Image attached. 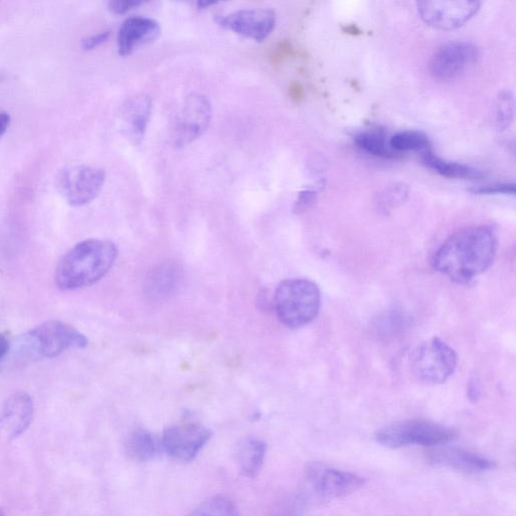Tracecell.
Segmentation results:
<instances>
[{"label":"cell","instance_id":"cell-5","mask_svg":"<svg viewBox=\"0 0 516 516\" xmlns=\"http://www.w3.org/2000/svg\"><path fill=\"white\" fill-rule=\"evenodd\" d=\"M88 339L74 327L48 321L28 332L21 340L22 351L33 358H54L70 349H82Z\"/></svg>","mask_w":516,"mask_h":516},{"label":"cell","instance_id":"cell-15","mask_svg":"<svg viewBox=\"0 0 516 516\" xmlns=\"http://www.w3.org/2000/svg\"><path fill=\"white\" fill-rule=\"evenodd\" d=\"M428 461L466 474H483L493 470L496 464L477 453L459 448H437L430 451Z\"/></svg>","mask_w":516,"mask_h":516},{"label":"cell","instance_id":"cell-11","mask_svg":"<svg viewBox=\"0 0 516 516\" xmlns=\"http://www.w3.org/2000/svg\"><path fill=\"white\" fill-rule=\"evenodd\" d=\"M212 437V432L200 424H183L165 430L161 444L170 457L181 462L194 460Z\"/></svg>","mask_w":516,"mask_h":516},{"label":"cell","instance_id":"cell-27","mask_svg":"<svg viewBox=\"0 0 516 516\" xmlns=\"http://www.w3.org/2000/svg\"><path fill=\"white\" fill-rule=\"evenodd\" d=\"M475 195L491 196V195H515V184L513 183H494L475 187L470 190Z\"/></svg>","mask_w":516,"mask_h":516},{"label":"cell","instance_id":"cell-4","mask_svg":"<svg viewBox=\"0 0 516 516\" xmlns=\"http://www.w3.org/2000/svg\"><path fill=\"white\" fill-rule=\"evenodd\" d=\"M457 433L437 423L410 420L383 427L376 435L377 443L387 448H404L410 446L439 447L453 442Z\"/></svg>","mask_w":516,"mask_h":516},{"label":"cell","instance_id":"cell-21","mask_svg":"<svg viewBox=\"0 0 516 516\" xmlns=\"http://www.w3.org/2000/svg\"><path fill=\"white\" fill-rule=\"evenodd\" d=\"M355 145L363 152L376 158L391 160L401 156L390 146V139L380 128H369L354 136Z\"/></svg>","mask_w":516,"mask_h":516},{"label":"cell","instance_id":"cell-19","mask_svg":"<svg viewBox=\"0 0 516 516\" xmlns=\"http://www.w3.org/2000/svg\"><path fill=\"white\" fill-rule=\"evenodd\" d=\"M162 451L161 439L143 429L132 432L125 440L126 455L137 462H149Z\"/></svg>","mask_w":516,"mask_h":516},{"label":"cell","instance_id":"cell-6","mask_svg":"<svg viewBox=\"0 0 516 516\" xmlns=\"http://www.w3.org/2000/svg\"><path fill=\"white\" fill-rule=\"evenodd\" d=\"M411 364L413 372L420 380L441 384L454 374L458 356L446 342L432 338L415 350Z\"/></svg>","mask_w":516,"mask_h":516},{"label":"cell","instance_id":"cell-18","mask_svg":"<svg viewBox=\"0 0 516 516\" xmlns=\"http://www.w3.org/2000/svg\"><path fill=\"white\" fill-rule=\"evenodd\" d=\"M182 279L181 269L176 263H165L151 272L146 291L154 299H164L173 293Z\"/></svg>","mask_w":516,"mask_h":516},{"label":"cell","instance_id":"cell-33","mask_svg":"<svg viewBox=\"0 0 516 516\" xmlns=\"http://www.w3.org/2000/svg\"><path fill=\"white\" fill-rule=\"evenodd\" d=\"M217 4L218 2H216V0H199L197 8H199V10H206L210 7L216 6Z\"/></svg>","mask_w":516,"mask_h":516},{"label":"cell","instance_id":"cell-2","mask_svg":"<svg viewBox=\"0 0 516 516\" xmlns=\"http://www.w3.org/2000/svg\"><path fill=\"white\" fill-rule=\"evenodd\" d=\"M116 245L108 240L87 239L71 248L56 270V284L63 291L92 286L104 278L114 266Z\"/></svg>","mask_w":516,"mask_h":516},{"label":"cell","instance_id":"cell-17","mask_svg":"<svg viewBox=\"0 0 516 516\" xmlns=\"http://www.w3.org/2000/svg\"><path fill=\"white\" fill-rule=\"evenodd\" d=\"M153 103L150 96L135 95L126 100L122 108V121L125 131L133 142L143 141L152 114Z\"/></svg>","mask_w":516,"mask_h":516},{"label":"cell","instance_id":"cell-3","mask_svg":"<svg viewBox=\"0 0 516 516\" xmlns=\"http://www.w3.org/2000/svg\"><path fill=\"white\" fill-rule=\"evenodd\" d=\"M273 304L279 320L289 328L298 329L309 325L318 316L321 292L312 281L290 279L280 284Z\"/></svg>","mask_w":516,"mask_h":516},{"label":"cell","instance_id":"cell-14","mask_svg":"<svg viewBox=\"0 0 516 516\" xmlns=\"http://www.w3.org/2000/svg\"><path fill=\"white\" fill-rule=\"evenodd\" d=\"M34 418L32 398L19 393L12 396L0 413V439L14 440L24 434Z\"/></svg>","mask_w":516,"mask_h":516},{"label":"cell","instance_id":"cell-16","mask_svg":"<svg viewBox=\"0 0 516 516\" xmlns=\"http://www.w3.org/2000/svg\"><path fill=\"white\" fill-rule=\"evenodd\" d=\"M160 24L147 17H133L125 20L117 36L118 52L125 57L139 47L154 42L161 35Z\"/></svg>","mask_w":516,"mask_h":516},{"label":"cell","instance_id":"cell-8","mask_svg":"<svg viewBox=\"0 0 516 516\" xmlns=\"http://www.w3.org/2000/svg\"><path fill=\"white\" fill-rule=\"evenodd\" d=\"M477 0H423L418 3L421 19L430 27L451 31L464 26L480 10Z\"/></svg>","mask_w":516,"mask_h":516},{"label":"cell","instance_id":"cell-23","mask_svg":"<svg viewBox=\"0 0 516 516\" xmlns=\"http://www.w3.org/2000/svg\"><path fill=\"white\" fill-rule=\"evenodd\" d=\"M391 148L398 154L405 152H426L431 150L429 138L420 132L407 131L394 135L390 139Z\"/></svg>","mask_w":516,"mask_h":516},{"label":"cell","instance_id":"cell-32","mask_svg":"<svg viewBox=\"0 0 516 516\" xmlns=\"http://www.w3.org/2000/svg\"><path fill=\"white\" fill-rule=\"evenodd\" d=\"M11 123V116L7 112H0V137L7 131Z\"/></svg>","mask_w":516,"mask_h":516},{"label":"cell","instance_id":"cell-30","mask_svg":"<svg viewBox=\"0 0 516 516\" xmlns=\"http://www.w3.org/2000/svg\"><path fill=\"white\" fill-rule=\"evenodd\" d=\"M110 36H111L110 30L102 31L94 36L84 39L82 41V48L85 51L94 50L95 48H97V47L101 46L102 44H104L105 42H107L108 39L110 38Z\"/></svg>","mask_w":516,"mask_h":516},{"label":"cell","instance_id":"cell-26","mask_svg":"<svg viewBox=\"0 0 516 516\" xmlns=\"http://www.w3.org/2000/svg\"><path fill=\"white\" fill-rule=\"evenodd\" d=\"M407 194L408 192L405 186H395L387 189L380 196L378 202L379 208L384 211L395 208L399 203L405 201Z\"/></svg>","mask_w":516,"mask_h":516},{"label":"cell","instance_id":"cell-28","mask_svg":"<svg viewBox=\"0 0 516 516\" xmlns=\"http://www.w3.org/2000/svg\"><path fill=\"white\" fill-rule=\"evenodd\" d=\"M145 3L144 0H112L108 4V8L114 15H124L143 6Z\"/></svg>","mask_w":516,"mask_h":516},{"label":"cell","instance_id":"cell-34","mask_svg":"<svg viewBox=\"0 0 516 516\" xmlns=\"http://www.w3.org/2000/svg\"><path fill=\"white\" fill-rule=\"evenodd\" d=\"M0 516H7L6 512L3 509H0Z\"/></svg>","mask_w":516,"mask_h":516},{"label":"cell","instance_id":"cell-9","mask_svg":"<svg viewBox=\"0 0 516 516\" xmlns=\"http://www.w3.org/2000/svg\"><path fill=\"white\" fill-rule=\"evenodd\" d=\"M306 481L311 491L324 499L340 498L362 488L366 480L355 473L313 463L306 470Z\"/></svg>","mask_w":516,"mask_h":516},{"label":"cell","instance_id":"cell-31","mask_svg":"<svg viewBox=\"0 0 516 516\" xmlns=\"http://www.w3.org/2000/svg\"><path fill=\"white\" fill-rule=\"evenodd\" d=\"M10 350L11 342L9 338L5 334L0 333V366L3 365V363L9 356Z\"/></svg>","mask_w":516,"mask_h":516},{"label":"cell","instance_id":"cell-12","mask_svg":"<svg viewBox=\"0 0 516 516\" xmlns=\"http://www.w3.org/2000/svg\"><path fill=\"white\" fill-rule=\"evenodd\" d=\"M216 21L221 27L237 35L256 42H264L272 35L277 18L271 10L250 9L217 17Z\"/></svg>","mask_w":516,"mask_h":516},{"label":"cell","instance_id":"cell-10","mask_svg":"<svg viewBox=\"0 0 516 516\" xmlns=\"http://www.w3.org/2000/svg\"><path fill=\"white\" fill-rule=\"evenodd\" d=\"M106 174L102 169L78 166L66 170L60 177V188L72 206H84L97 198L103 189Z\"/></svg>","mask_w":516,"mask_h":516},{"label":"cell","instance_id":"cell-13","mask_svg":"<svg viewBox=\"0 0 516 516\" xmlns=\"http://www.w3.org/2000/svg\"><path fill=\"white\" fill-rule=\"evenodd\" d=\"M478 59L477 48L467 42H453L441 47L430 63L432 75L439 80H451L472 68Z\"/></svg>","mask_w":516,"mask_h":516},{"label":"cell","instance_id":"cell-7","mask_svg":"<svg viewBox=\"0 0 516 516\" xmlns=\"http://www.w3.org/2000/svg\"><path fill=\"white\" fill-rule=\"evenodd\" d=\"M212 118V106L204 95H189L173 123L172 140L176 147L192 144L207 131Z\"/></svg>","mask_w":516,"mask_h":516},{"label":"cell","instance_id":"cell-25","mask_svg":"<svg viewBox=\"0 0 516 516\" xmlns=\"http://www.w3.org/2000/svg\"><path fill=\"white\" fill-rule=\"evenodd\" d=\"M514 97L509 91L501 92L495 102V123L499 129L507 128L513 120Z\"/></svg>","mask_w":516,"mask_h":516},{"label":"cell","instance_id":"cell-22","mask_svg":"<svg viewBox=\"0 0 516 516\" xmlns=\"http://www.w3.org/2000/svg\"><path fill=\"white\" fill-rule=\"evenodd\" d=\"M422 161L427 168L449 179L479 180L483 178V173L479 170L463 164L443 160L436 156L431 150L422 153Z\"/></svg>","mask_w":516,"mask_h":516},{"label":"cell","instance_id":"cell-20","mask_svg":"<svg viewBox=\"0 0 516 516\" xmlns=\"http://www.w3.org/2000/svg\"><path fill=\"white\" fill-rule=\"evenodd\" d=\"M268 445L258 439L248 438L241 442L237 450V461L241 473L247 477H255L261 472Z\"/></svg>","mask_w":516,"mask_h":516},{"label":"cell","instance_id":"cell-1","mask_svg":"<svg viewBox=\"0 0 516 516\" xmlns=\"http://www.w3.org/2000/svg\"><path fill=\"white\" fill-rule=\"evenodd\" d=\"M497 237L487 225L462 229L449 237L437 250L433 266L457 284H467L485 273L493 264Z\"/></svg>","mask_w":516,"mask_h":516},{"label":"cell","instance_id":"cell-24","mask_svg":"<svg viewBox=\"0 0 516 516\" xmlns=\"http://www.w3.org/2000/svg\"><path fill=\"white\" fill-rule=\"evenodd\" d=\"M191 516H239V512L232 500L219 495L205 500Z\"/></svg>","mask_w":516,"mask_h":516},{"label":"cell","instance_id":"cell-29","mask_svg":"<svg viewBox=\"0 0 516 516\" xmlns=\"http://www.w3.org/2000/svg\"><path fill=\"white\" fill-rule=\"evenodd\" d=\"M317 200V192L311 189L302 191L295 203L294 212L297 214L303 213L310 209Z\"/></svg>","mask_w":516,"mask_h":516}]
</instances>
